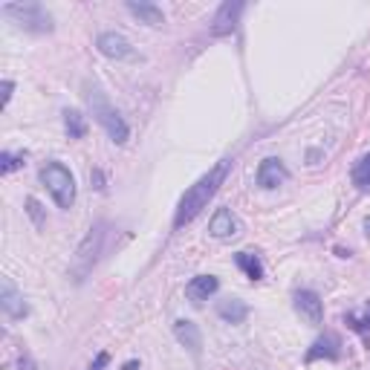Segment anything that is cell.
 Returning <instances> with one entry per match:
<instances>
[{"label":"cell","mask_w":370,"mask_h":370,"mask_svg":"<svg viewBox=\"0 0 370 370\" xmlns=\"http://www.w3.org/2000/svg\"><path fill=\"white\" fill-rule=\"evenodd\" d=\"M0 310L9 321H20L29 316V304L23 292L12 284V278H0Z\"/></svg>","instance_id":"8992f818"},{"label":"cell","mask_w":370,"mask_h":370,"mask_svg":"<svg viewBox=\"0 0 370 370\" xmlns=\"http://www.w3.org/2000/svg\"><path fill=\"white\" fill-rule=\"evenodd\" d=\"M240 15H243V4L240 0H226V4L217 9V15H214L211 20V35H229L237 29L240 23Z\"/></svg>","instance_id":"ba28073f"},{"label":"cell","mask_w":370,"mask_h":370,"mask_svg":"<svg viewBox=\"0 0 370 370\" xmlns=\"http://www.w3.org/2000/svg\"><path fill=\"white\" fill-rule=\"evenodd\" d=\"M26 214L32 217V223L38 226V229H44L47 226V214H44V205L35 200V197H26Z\"/></svg>","instance_id":"7402d4cb"},{"label":"cell","mask_w":370,"mask_h":370,"mask_svg":"<svg viewBox=\"0 0 370 370\" xmlns=\"http://www.w3.org/2000/svg\"><path fill=\"white\" fill-rule=\"evenodd\" d=\"M345 321H347V327H350V330L362 333L364 338H370V304L364 306V313H362V316H359V313H347V316H345Z\"/></svg>","instance_id":"ffe728a7"},{"label":"cell","mask_w":370,"mask_h":370,"mask_svg":"<svg viewBox=\"0 0 370 370\" xmlns=\"http://www.w3.org/2000/svg\"><path fill=\"white\" fill-rule=\"evenodd\" d=\"M174 335H177V342L189 350L191 356H200L203 353V333H200V327L191 321V318H179L177 324H174Z\"/></svg>","instance_id":"4fadbf2b"},{"label":"cell","mask_w":370,"mask_h":370,"mask_svg":"<svg viewBox=\"0 0 370 370\" xmlns=\"http://www.w3.org/2000/svg\"><path fill=\"white\" fill-rule=\"evenodd\" d=\"M18 370H41V367H38V362L32 359V353L23 350V353L18 356Z\"/></svg>","instance_id":"603a6c76"},{"label":"cell","mask_w":370,"mask_h":370,"mask_svg":"<svg viewBox=\"0 0 370 370\" xmlns=\"http://www.w3.org/2000/svg\"><path fill=\"white\" fill-rule=\"evenodd\" d=\"M217 290H220V281L214 275H197V278H191V281L185 284V298L194 301V304H203Z\"/></svg>","instance_id":"5bb4252c"},{"label":"cell","mask_w":370,"mask_h":370,"mask_svg":"<svg viewBox=\"0 0 370 370\" xmlns=\"http://www.w3.org/2000/svg\"><path fill=\"white\" fill-rule=\"evenodd\" d=\"M90 179L96 182V189H99V191L105 189V177H102V171H92V174H90Z\"/></svg>","instance_id":"484cf974"},{"label":"cell","mask_w":370,"mask_h":370,"mask_svg":"<svg viewBox=\"0 0 370 370\" xmlns=\"http://www.w3.org/2000/svg\"><path fill=\"white\" fill-rule=\"evenodd\" d=\"M105 240H107V223L99 220L87 232V237L78 243V249H76V258H73V266H70V275H73L76 284H81L84 278L92 272V266L99 263V258L105 252Z\"/></svg>","instance_id":"3957f363"},{"label":"cell","mask_w":370,"mask_h":370,"mask_svg":"<svg viewBox=\"0 0 370 370\" xmlns=\"http://www.w3.org/2000/svg\"><path fill=\"white\" fill-rule=\"evenodd\" d=\"M217 316L226 321V324H243L249 318V306H246L240 298H226L217 304Z\"/></svg>","instance_id":"9a60e30c"},{"label":"cell","mask_w":370,"mask_h":370,"mask_svg":"<svg viewBox=\"0 0 370 370\" xmlns=\"http://www.w3.org/2000/svg\"><path fill=\"white\" fill-rule=\"evenodd\" d=\"M364 234H367V237H370V217H367V220H364Z\"/></svg>","instance_id":"83f0119b"},{"label":"cell","mask_w":370,"mask_h":370,"mask_svg":"<svg viewBox=\"0 0 370 370\" xmlns=\"http://www.w3.org/2000/svg\"><path fill=\"white\" fill-rule=\"evenodd\" d=\"M237 232H240V220L234 217L232 208H217L211 214V220H208V234L211 237L226 240V237H234Z\"/></svg>","instance_id":"7c38bea8"},{"label":"cell","mask_w":370,"mask_h":370,"mask_svg":"<svg viewBox=\"0 0 370 370\" xmlns=\"http://www.w3.org/2000/svg\"><path fill=\"white\" fill-rule=\"evenodd\" d=\"M229 168H232V160H220L208 174H203V177L191 185V189L182 194V200H179V205H177V214H174V229L189 226V223L197 217V214L211 203V197L217 194L220 185L226 182Z\"/></svg>","instance_id":"6da1fadb"},{"label":"cell","mask_w":370,"mask_h":370,"mask_svg":"<svg viewBox=\"0 0 370 370\" xmlns=\"http://www.w3.org/2000/svg\"><path fill=\"white\" fill-rule=\"evenodd\" d=\"M234 263H237V269L246 278H249V281H261V278H263V263H261V258L255 252H237Z\"/></svg>","instance_id":"e0dca14e"},{"label":"cell","mask_w":370,"mask_h":370,"mask_svg":"<svg viewBox=\"0 0 370 370\" xmlns=\"http://www.w3.org/2000/svg\"><path fill=\"white\" fill-rule=\"evenodd\" d=\"M12 90H15V84H12L9 78H6V81H4V107H6L9 102H12Z\"/></svg>","instance_id":"d4e9b609"},{"label":"cell","mask_w":370,"mask_h":370,"mask_svg":"<svg viewBox=\"0 0 370 370\" xmlns=\"http://www.w3.org/2000/svg\"><path fill=\"white\" fill-rule=\"evenodd\" d=\"M96 47L105 58H113V61H133L136 58V49L131 47V41L121 32H102Z\"/></svg>","instance_id":"52a82bcc"},{"label":"cell","mask_w":370,"mask_h":370,"mask_svg":"<svg viewBox=\"0 0 370 370\" xmlns=\"http://www.w3.org/2000/svg\"><path fill=\"white\" fill-rule=\"evenodd\" d=\"M128 12H131L133 18H139L142 23H148V26H162V23H165L162 9H160L157 4H148V0H139V4H128Z\"/></svg>","instance_id":"2e32d148"},{"label":"cell","mask_w":370,"mask_h":370,"mask_svg":"<svg viewBox=\"0 0 370 370\" xmlns=\"http://www.w3.org/2000/svg\"><path fill=\"white\" fill-rule=\"evenodd\" d=\"M23 160H26V153H12V150H4L0 153V174H12L18 168H23Z\"/></svg>","instance_id":"44dd1931"},{"label":"cell","mask_w":370,"mask_h":370,"mask_svg":"<svg viewBox=\"0 0 370 370\" xmlns=\"http://www.w3.org/2000/svg\"><path fill=\"white\" fill-rule=\"evenodd\" d=\"M38 177L47 185V191H49V197L55 200L58 208H73V203H76V177L70 174L67 165L47 162Z\"/></svg>","instance_id":"277c9868"},{"label":"cell","mask_w":370,"mask_h":370,"mask_svg":"<svg viewBox=\"0 0 370 370\" xmlns=\"http://www.w3.org/2000/svg\"><path fill=\"white\" fill-rule=\"evenodd\" d=\"M353 185L359 191H370V153H364V157L353 165Z\"/></svg>","instance_id":"d6986e66"},{"label":"cell","mask_w":370,"mask_h":370,"mask_svg":"<svg viewBox=\"0 0 370 370\" xmlns=\"http://www.w3.org/2000/svg\"><path fill=\"white\" fill-rule=\"evenodd\" d=\"M84 96H87V105L92 110V119L99 121V125L105 128V133L116 142V145H125L131 139V128H128V121L121 119V113L110 105L107 99V92L99 87V84H87L84 87Z\"/></svg>","instance_id":"7a4b0ae2"},{"label":"cell","mask_w":370,"mask_h":370,"mask_svg":"<svg viewBox=\"0 0 370 370\" xmlns=\"http://www.w3.org/2000/svg\"><path fill=\"white\" fill-rule=\"evenodd\" d=\"M0 12H4L6 18H12L20 29H26V32L44 35V32H52V29H55L52 15L41 4H6Z\"/></svg>","instance_id":"5b68a950"},{"label":"cell","mask_w":370,"mask_h":370,"mask_svg":"<svg viewBox=\"0 0 370 370\" xmlns=\"http://www.w3.org/2000/svg\"><path fill=\"white\" fill-rule=\"evenodd\" d=\"M338 362L342 359V338H338L335 333H324L321 338H316V345L306 350V362Z\"/></svg>","instance_id":"30bf717a"},{"label":"cell","mask_w":370,"mask_h":370,"mask_svg":"<svg viewBox=\"0 0 370 370\" xmlns=\"http://www.w3.org/2000/svg\"><path fill=\"white\" fill-rule=\"evenodd\" d=\"M64 131L70 139H81L87 133V121H84L81 110H70V107L64 110Z\"/></svg>","instance_id":"ac0fdd59"},{"label":"cell","mask_w":370,"mask_h":370,"mask_svg":"<svg viewBox=\"0 0 370 370\" xmlns=\"http://www.w3.org/2000/svg\"><path fill=\"white\" fill-rule=\"evenodd\" d=\"M107 364H110V353H105V350H102V353H96V359L90 362V367H87V370H107Z\"/></svg>","instance_id":"cb8c5ba5"},{"label":"cell","mask_w":370,"mask_h":370,"mask_svg":"<svg viewBox=\"0 0 370 370\" xmlns=\"http://www.w3.org/2000/svg\"><path fill=\"white\" fill-rule=\"evenodd\" d=\"M121 370H139V362L131 359V362H125V367H121Z\"/></svg>","instance_id":"4316f807"},{"label":"cell","mask_w":370,"mask_h":370,"mask_svg":"<svg viewBox=\"0 0 370 370\" xmlns=\"http://www.w3.org/2000/svg\"><path fill=\"white\" fill-rule=\"evenodd\" d=\"M287 179H290V171H287V165L281 160L269 157V160L261 162V168H258V185L261 189L272 191V189H278V185H284Z\"/></svg>","instance_id":"8fae6325"},{"label":"cell","mask_w":370,"mask_h":370,"mask_svg":"<svg viewBox=\"0 0 370 370\" xmlns=\"http://www.w3.org/2000/svg\"><path fill=\"white\" fill-rule=\"evenodd\" d=\"M295 310L301 318H306L310 324H321L324 318V301L318 298L316 290H298L295 292Z\"/></svg>","instance_id":"9c48e42d"}]
</instances>
